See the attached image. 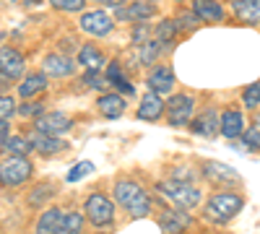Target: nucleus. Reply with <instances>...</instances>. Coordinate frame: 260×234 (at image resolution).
Here are the masks:
<instances>
[{"label":"nucleus","mask_w":260,"mask_h":234,"mask_svg":"<svg viewBox=\"0 0 260 234\" xmlns=\"http://www.w3.org/2000/svg\"><path fill=\"white\" fill-rule=\"evenodd\" d=\"M245 208V198L232 193V190H219V193H213L206 206H203V216L211 221V224H226L232 221L240 211Z\"/></svg>","instance_id":"f257e3e1"},{"label":"nucleus","mask_w":260,"mask_h":234,"mask_svg":"<svg viewBox=\"0 0 260 234\" xmlns=\"http://www.w3.org/2000/svg\"><path fill=\"white\" fill-rule=\"evenodd\" d=\"M159 193L172 203V206H177L182 211H190V208H198L201 200H203V193H201V187H195L192 182H177V180H161L156 185Z\"/></svg>","instance_id":"f03ea898"},{"label":"nucleus","mask_w":260,"mask_h":234,"mask_svg":"<svg viewBox=\"0 0 260 234\" xmlns=\"http://www.w3.org/2000/svg\"><path fill=\"white\" fill-rule=\"evenodd\" d=\"M31 175H34V164L26 156L6 154V159L0 161V182H3V187H21L31 180Z\"/></svg>","instance_id":"7ed1b4c3"},{"label":"nucleus","mask_w":260,"mask_h":234,"mask_svg":"<svg viewBox=\"0 0 260 234\" xmlns=\"http://www.w3.org/2000/svg\"><path fill=\"white\" fill-rule=\"evenodd\" d=\"M83 214H86V221L94 224L96 229L112 226V221H115V200H110L104 193H91L83 203Z\"/></svg>","instance_id":"20e7f679"},{"label":"nucleus","mask_w":260,"mask_h":234,"mask_svg":"<svg viewBox=\"0 0 260 234\" xmlns=\"http://www.w3.org/2000/svg\"><path fill=\"white\" fill-rule=\"evenodd\" d=\"M195 112V99L190 94H172L167 99V122L172 127H182L192 122Z\"/></svg>","instance_id":"39448f33"},{"label":"nucleus","mask_w":260,"mask_h":234,"mask_svg":"<svg viewBox=\"0 0 260 234\" xmlns=\"http://www.w3.org/2000/svg\"><path fill=\"white\" fill-rule=\"evenodd\" d=\"M201 175L211 182V185H221V187H237V185H242V177L240 172H237L234 166L224 164V161H203L201 164Z\"/></svg>","instance_id":"423d86ee"},{"label":"nucleus","mask_w":260,"mask_h":234,"mask_svg":"<svg viewBox=\"0 0 260 234\" xmlns=\"http://www.w3.org/2000/svg\"><path fill=\"white\" fill-rule=\"evenodd\" d=\"M21 76H24V55L13 47H3L0 50V81H3V89Z\"/></svg>","instance_id":"0eeeda50"},{"label":"nucleus","mask_w":260,"mask_h":234,"mask_svg":"<svg viewBox=\"0 0 260 234\" xmlns=\"http://www.w3.org/2000/svg\"><path fill=\"white\" fill-rule=\"evenodd\" d=\"M71 127H73V117H71V115H65V112H60V110H55V112H45L42 117L34 120V130L45 133V136L68 133Z\"/></svg>","instance_id":"6e6552de"},{"label":"nucleus","mask_w":260,"mask_h":234,"mask_svg":"<svg viewBox=\"0 0 260 234\" xmlns=\"http://www.w3.org/2000/svg\"><path fill=\"white\" fill-rule=\"evenodd\" d=\"M192 224L190 214L177 206H167L159 211V226H161V234H182L187 226Z\"/></svg>","instance_id":"1a4fd4ad"},{"label":"nucleus","mask_w":260,"mask_h":234,"mask_svg":"<svg viewBox=\"0 0 260 234\" xmlns=\"http://www.w3.org/2000/svg\"><path fill=\"white\" fill-rule=\"evenodd\" d=\"M190 130L195 136H203V138H213L221 133V115L216 107H206L203 112H198V117H192L190 122Z\"/></svg>","instance_id":"9d476101"},{"label":"nucleus","mask_w":260,"mask_h":234,"mask_svg":"<svg viewBox=\"0 0 260 234\" xmlns=\"http://www.w3.org/2000/svg\"><path fill=\"white\" fill-rule=\"evenodd\" d=\"M112 26H115V18L102 8L99 11H86L81 16V29L91 37H107L112 31Z\"/></svg>","instance_id":"9b49d317"},{"label":"nucleus","mask_w":260,"mask_h":234,"mask_svg":"<svg viewBox=\"0 0 260 234\" xmlns=\"http://www.w3.org/2000/svg\"><path fill=\"white\" fill-rule=\"evenodd\" d=\"M112 193H115V203L122 206L125 211H127V208H133L143 195H148L136 180H127V177H122V180H117V182L112 185Z\"/></svg>","instance_id":"f8f14e48"},{"label":"nucleus","mask_w":260,"mask_h":234,"mask_svg":"<svg viewBox=\"0 0 260 234\" xmlns=\"http://www.w3.org/2000/svg\"><path fill=\"white\" fill-rule=\"evenodd\" d=\"M161 115H167V102H161V94L146 91V94L141 96V104H138L136 117H138L141 122H156Z\"/></svg>","instance_id":"ddd939ff"},{"label":"nucleus","mask_w":260,"mask_h":234,"mask_svg":"<svg viewBox=\"0 0 260 234\" xmlns=\"http://www.w3.org/2000/svg\"><path fill=\"white\" fill-rule=\"evenodd\" d=\"M156 13V6L151 0H136V3H127L122 8L115 11V18L117 21H136V24H143V21L154 18Z\"/></svg>","instance_id":"4468645a"},{"label":"nucleus","mask_w":260,"mask_h":234,"mask_svg":"<svg viewBox=\"0 0 260 234\" xmlns=\"http://www.w3.org/2000/svg\"><path fill=\"white\" fill-rule=\"evenodd\" d=\"M78 68V60L68 57V55H47L42 60V73H47L52 78H65V76H73Z\"/></svg>","instance_id":"2eb2a0df"},{"label":"nucleus","mask_w":260,"mask_h":234,"mask_svg":"<svg viewBox=\"0 0 260 234\" xmlns=\"http://www.w3.org/2000/svg\"><path fill=\"white\" fill-rule=\"evenodd\" d=\"M125 107H127V102H125V96L117 94V91H104V94H99V99H96V110H99V115L107 117V120L122 117V115H125Z\"/></svg>","instance_id":"dca6fc26"},{"label":"nucleus","mask_w":260,"mask_h":234,"mask_svg":"<svg viewBox=\"0 0 260 234\" xmlns=\"http://www.w3.org/2000/svg\"><path fill=\"white\" fill-rule=\"evenodd\" d=\"M245 115L237 107H226L221 110V136L224 138H242L245 136Z\"/></svg>","instance_id":"f3484780"},{"label":"nucleus","mask_w":260,"mask_h":234,"mask_svg":"<svg viewBox=\"0 0 260 234\" xmlns=\"http://www.w3.org/2000/svg\"><path fill=\"white\" fill-rule=\"evenodd\" d=\"M68 211H62L60 206H52V208H45L39 214L37 224H34V231L37 234H60V226H62V219Z\"/></svg>","instance_id":"a211bd4d"},{"label":"nucleus","mask_w":260,"mask_h":234,"mask_svg":"<svg viewBox=\"0 0 260 234\" xmlns=\"http://www.w3.org/2000/svg\"><path fill=\"white\" fill-rule=\"evenodd\" d=\"M29 141L34 146V151L42 154V156H55V154H60V151L68 148V141H62L57 136H45V133H39V130H34L29 136Z\"/></svg>","instance_id":"6ab92c4d"},{"label":"nucleus","mask_w":260,"mask_h":234,"mask_svg":"<svg viewBox=\"0 0 260 234\" xmlns=\"http://www.w3.org/2000/svg\"><path fill=\"white\" fill-rule=\"evenodd\" d=\"M146 86H148V91L167 94V91L175 89V73H172V68H167V65L151 68V73L146 76Z\"/></svg>","instance_id":"aec40b11"},{"label":"nucleus","mask_w":260,"mask_h":234,"mask_svg":"<svg viewBox=\"0 0 260 234\" xmlns=\"http://www.w3.org/2000/svg\"><path fill=\"white\" fill-rule=\"evenodd\" d=\"M232 11L247 26L260 24V0H232Z\"/></svg>","instance_id":"412c9836"},{"label":"nucleus","mask_w":260,"mask_h":234,"mask_svg":"<svg viewBox=\"0 0 260 234\" xmlns=\"http://www.w3.org/2000/svg\"><path fill=\"white\" fill-rule=\"evenodd\" d=\"M47 78H50L47 73H29L24 81L18 83V96L21 99H31V96L42 94V91L47 89V83H50Z\"/></svg>","instance_id":"4be33fe9"},{"label":"nucleus","mask_w":260,"mask_h":234,"mask_svg":"<svg viewBox=\"0 0 260 234\" xmlns=\"http://www.w3.org/2000/svg\"><path fill=\"white\" fill-rule=\"evenodd\" d=\"M192 13L208 24H216L224 18V8L219 6V0H192Z\"/></svg>","instance_id":"5701e85b"},{"label":"nucleus","mask_w":260,"mask_h":234,"mask_svg":"<svg viewBox=\"0 0 260 234\" xmlns=\"http://www.w3.org/2000/svg\"><path fill=\"white\" fill-rule=\"evenodd\" d=\"M81 65L86 68V71H102V65H104V52L99 50V47H94V45H83L81 50H78V57H76Z\"/></svg>","instance_id":"b1692460"},{"label":"nucleus","mask_w":260,"mask_h":234,"mask_svg":"<svg viewBox=\"0 0 260 234\" xmlns=\"http://www.w3.org/2000/svg\"><path fill=\"white\" fill-rule=\"evenodd\" d=\"M107 81H110L112 86L117 89V94H133V91H136L133 83H127V78H125V73H122V65H120L117 60H112L110 68H107Z\"/></svg>","instance_id":"393cba45"},{"label":"nucleus","mask_w":260,"mask_h":234,"mask_svg":"<svg viewBox=\"0 0 260 234\" xmlns=\"http://www.w3.org/2000/svg\"><path fill=\"white\" fill-rule=\"evenodd\" d=\"M177 31H180L177 21H175V18H164V21H159V24H156V34H154V39L161 42L164 47H169L172 42L177 39Z\"/></svg>","instance_id":"a878e982"},{"label":"nucleus","mask_w":260,"mask_h":234,"mask_svg":"<svg viewBox=\"0 0 260 234\" xmlns=\"http://www.w3.org/2000/svg\"><path fill=\"white\" fill-rule=\"evenodd\" d=\"M83 224H86V214H81V211H68L62 219L60 234H83Z\"/></svg>","instance_id":"bb28decb"},{"label":"nucleus","mask_w":260,"mask_h":234,"mask_svg":"<svg viewBox=\"0 0 260 234\" xmlns=\"http://www.w3.org/2000/svg\"><path fill=\"white\" fill-rule=\"evenodd\" d=\"M3 151H6V154H11V156H26L29 151H34V146H31L29 136H13V138L6 143Z\"/></svg>","instance_id":"cd10ccee"},{"label":"nucleus","mask_w":260,"mask_h":234,"mask_svg":"<svg viewBox=\"0 0 260 234\" xmlns=\"http://www.w3.org/2000/svg\"><path fill=\"white\" fill-rule=\"evenodd\" d=\"M161 42H156V39H148L146 45L141 47V52H138V62L141 65H154L156 62V57H159V52H161Z\"/></svg>","instance_id":"c85d7f7f"},{"label":"nucleus","mask_w":260,"mask_h":234,"mask_svg":"<svg viewBox=\"0 0 260 234\" xmlns=\"http://www.w3.org/2000/svg\"><path fill=\"white\" fill-rule=\"evenodd\" d=\"M242 107L252 110V112L260 110V81H255V83H250V86L242 89Z\"/></svg>","instance_id":"c756f323"},{"label":"nucleus","mask_w":260,"mask_h":234,"mask_svg":"<svg viewBox=\"0 0 260 234\" xmlns=\"http://www.w3.org/2000/svg\"><path fill=\"white\" fill-rule=\"evenodd\" d=\"M55 190H57V187H55V182H42V185L37 187V193H34V195H29V203H31L34 208L45 206V203H47V198H50V195H55Z\"/></svg>","instance_id":"7c9ffc66"},{"label":"nucleus","mask_w":260,"mask_h":234,"mask_svg":"<svg viewBox=\"0 0 260 234\" xmlns=\"http://www.w3.org/2000/svg\"><path fill=\"white\" fill-rule=\"evenodd\" d=\"M91 172H94V164L91 161H78L68 172V182H78V180H83L86 175H91Z\"/></svg>","instance_id":"2f4dec72"},{"label":"nucleus","mask_w":260,"mask_h":234,"mask_svg":"<svg viewBox=\"0 0 260 234\" xmlns=\"http://www.w3.org/2000/svg\"><path fill=\"white\" fill-rule=\"evenodd\" d=\"M52 3V8H57V11H68V13H81L83 8H86V0H50Z\"/></svg>","instance_id":"473e14b6"},{"label":"nucleus","mask_w":260,"mask_h":234,"mask_svg":"<svg viewBox=\"0 0 260 234\" xmlns=\"http://www.w3.org/2000/svg\"><path fill=\"white\" fill-rule=\"evenodd\" d=\"M18 115H24V117H42V115H45V104H42V102H26V104H21V107H18Z\"/></svg>","instance_id":"72a5a7b5"},{"label":"nucleus","mask_w":260,"mask_h":234,"mask_svg":"<svg viewBox=\"0 0 260 234\" xmlns=\"http://www.w3.org/2000/svg\"><path fill=\"white\" fill-rule=\"evenodd\" d=\"M13 112H16V102H13V96L3 94V99H0V120H3V122H11Z\"/></svg>","instance_id":"f704fd0d"},{"label":"nucleus","mask_w":260,"mask_h":234,"mask_svg":"<svg viewBox=\"0 0 260 234\" xmlns=\"http://www.w3.org/2000/svg\"><path fill=\"white\" fill-rule=\"evenodd\" d=\"M175 21H177V26H180V29H195V26H198V21H201V18L195 16L192 11H182V13H180Z\"/></svg>","instance_id":"c9c22d12"},{"label":"nucleus","mask_w":260,"mask_h":234,"mask_svg":"<svg viewBox=\"0 0 260 234\" xmlns=\"http://www.w3.org/2000/svg\"><path fill=\"white\" fill-rule=\"evenodd\" d=\"M83 81H86V86H89V89H104L107 83H110L104 76H99V71H89L83 76Z\"/></svg>","instance_id":"e433bc0d"},{"label":"nucleus","mask_w":260,"mask_h":234,"mask_svg":"<svg viewBox=\"0 0 260 234\" xmlns=\"http://www.w3.org/2000/svg\"><path fill=\"white\" fill-rule=\"evenodd\" d=\"M242 143L247 148H260V130H255V127H247L245 136H242Z\"/></svg>","instance_id":"4c0bfd02"},{"label":"nucleus","mask_w":260,"mask_h":234,"mask_svg":"<svg viewBox=\"0 0 260 234\" xmlns=\"http://www.w3.org/2000/svg\"><path fill=\"white\" fill-rule=\"evenodd\" d=\"M151 34V29L146 26V24H141V26H136L133 29V42L136 45H146V37Z\"/></svg>","instance_id":"58836bf2"},{"label":"nucleus","mask_w":260,"mask_h":234,"mask_svg":"<svg viewBox=\"0 0 260 234\" xmlns=\"http://www.w3.org/2000/svg\"><path fill=\"white\" fill-rule=\"evenodd\" d=\"M11 138H13V136H11V122L0 120V148H6V143H8Z\"/></svg>","instance_id":"ea45409f"},{"label":"nucleus","mask_w":260,"mask_h":234,"mask_svg":"<svg viewBox=\"0 0 260 234\" xmlns=\"http://www.w3.org/2000/svg\"><path fill=\"white\" fill-rule=\"evenodd\" d=\"M96 3H102V6H110V8H122V6H127V0H96Z\"/></svg>","instance_id":"a19ab883"},{"label":"nucleus","mask_w":260,"mask_h":234,"mask_svg":"<svg viewBox=\"0 0 260 234\" xmlns=\"http://www.w3.org/2000/svg\"><path fill=\"white\" fill-rule=\"evenodd\" d=\"M252 127H255V130H260V112L255 115V120H252Z\"/></svg>","instance_id":"79ce46f5"},{"label":"nucleus","mask_w":260,"mask_h":234,"mask_svg":"<svg viewBox=\"0 0 260 234\" xmlns=\"http://www.w3.org/2000/svg\"><path fill=\"white\" fill-rule=\"evenodd\" d=\"M175 3H185V0H175Z\"/></svg>","instance_id":"37998d69"},{"label":"nucleus","mask_w":260,"mask_h":234,"mask_svg":"<svg viewBox=\"0 0 260 234\" xmlns=\"http://www.w3.org/2000/svg\"><path fill=\"white\" fill-rule=\"evenodd\" d=\"M151 3H156V0H151Z\"/></svg>","instance_id":"c03bdc74"}]
</instances>
